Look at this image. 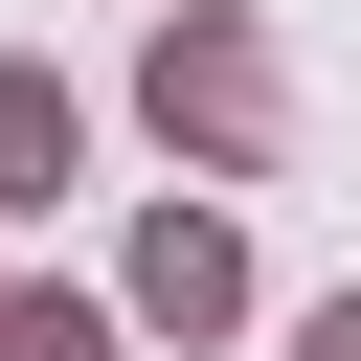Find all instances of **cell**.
Instances as JSON below:
<instances>
[{
	"label": "cell",
	"mask_w": 361,
	"mask_h": 361,
	"mask_svg": "<svg viewBox=\"0 0 361 361\" xmlns=\"http://www.w3.org/2000/svg\"><path fill=\"white\" fill-rule=\"evenodd\" d=\"M135 113H158L180 180H271V158H293V68H271L248 0H180V23L135 45Z\"/></svg>",
	"instance_id": "obj_1"
},
{
	"label": "cell",
	"mask_w": 361,
	"mask_h": 361,
	"mask_svg": "<svg viewBox=\"0 0 361 361\" xmlns=\"http://www.w3.org/2000/svg\"><path fill=\"white\" fill-rule=\"evenodd\" d=\"M68 135H90V113H68V68H23V45H0V226H23V203H68Z\"/></svg>",
	"instance_id": "obj_3"
},
{
	"label": "cell",
	"mask_w": 361,
	"mask_h": 361,
	"mask_svg": "<svg viewBox=\"0 0 361 361\" xmlns=\"http://www.w3.org/2000/svg\"><path fill=\"white\" fill-rule=\"evenodd\" d=\"M0 361H113V293H0Z\"/></svg>",
	"instance_id": "obj_4"
},
{
	"label": "cell",
	"mask_w": 361,
	"mask_h": 361,
	"mask_svg": "<svg viewBox=\"0 0 361 361\" xmlns=\"http://www.w3.org/2000/svg\"><path fill=\"white\" fill-rule=\"evenodd\" d=\"M113 316H158V338H226V316H248V226H226V203H158V226L113 248Z\"/></svg>",
	"instance_id": "obj_2"
},
{
	"label": "cell",
	"mask_w": 361,
	"mask_h": 361,
	"mask_svg": "<svg viewBox=\"0 0 361 361\" xmlns=\"http://www.w3.org/2000/svg\"><path fill=\"white\" fill-rule=\"evenodd\" d=\"M293 361H361V293H316V316H293Z\"/></svg>",
	"instance_id": "obj_5"
}]
</instances>
